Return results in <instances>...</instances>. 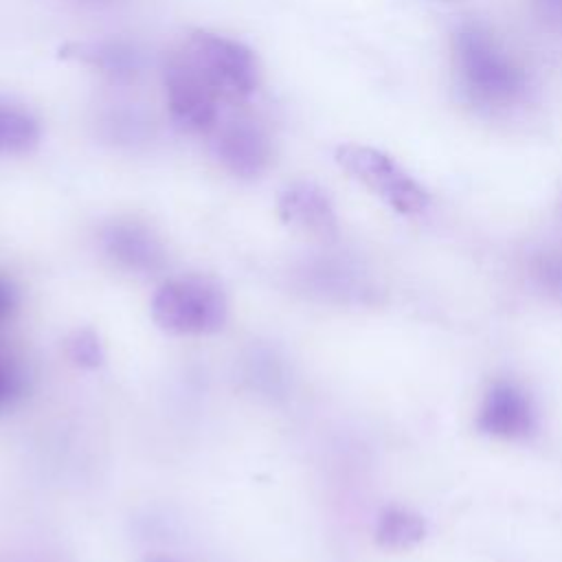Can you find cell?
Returning <instances> with one entry per match:
<instances>
[{"label":"cell","instance_id":"1","mask_svg":"<svg viewBox=\"0 0 562 562\" xmlns=\"http://www.w3.org/2000/svg\"><path fill=\"white\" fill-rule=\"evenodd\" d=\"M457 75L468 99L487 110H507L527 99L529 75L503 42L479 22L454 31Z\"/></svg>","mask_w":562,"mask_h":562},{"label":"cell","instance_id":"2","mask_svg":"<svg viewBox=\"0 0 562 562\" xmlns=\"http://www.w3.org/2000/svg\"><path fill=\"white\" fill-rule=\"evenodd\" d=\"M334 158L342 171L395 213L417 217L430 206L428 191L389 154L360 143H342L336 147Z\"/></svg>","mask_w":562,"mask_h":562},{"label":"cell","instance_id":"3","mask_svg":"<svg viewBox=\"0 0 562 562\" xmlns=\"http://www.w3.org/2000/svg\"><path fill=\"white\" fill-rule=\"evenodd\" d=\"M154 318L173 334L217 331L226 321L220 285L204 277H178L162 283L151 301Z\"/></svg>","mask_w":562,"mask_h":562},{"label":"cell","instance_id":"4","mask_svg":"<svg viewBox=\"0 0 562 562\" xmlns=\"http://www.w3.org/2000/svg\"><path fill=\"white\" fill-rule=\"evenodd\" d=\"M182 48L222 97L248 99L259 88L261 66L244 42L198 29L189 33Z\"/></svg>","mask_w":562,"mask_h":562},{"label":"cell","instance_id":"5","mask_svg":"<svg viewBox=\"0 0 562 562\" xmlns=\"http://www.w3.org/2000/svg\"><path fill=\"white\" fill-rule=\"evenodd\" d=\"M162 86L169 114L180 130L209 134L220 123L222 94L184 48L167 55L162 66Z\"/></svg>","mask_w":562,"mask_h":562},{"label":"cell","instance_id":"6","mask_svg":"<svg viewBox=\"0 0 562 562\" xmlns=\"http://www.w3.org/2000/svg\"><path fill=\"white\" fill-rule=\"evenodd\" d=\"M209 134L213 158L237 178H259L272 162V138L257 121H220Z\"/></svg>","mask_w":562,"mask_h":562},{"label":"cell","instance_id":"7","mask_svg":"<svg viewBox=\"0 0 562 562\" xmlns=\"http://www.w3.org/2000/svg\"><path fill=\"white\" fill-rule=\"evenodd\" d=\"M476 428L496 439H527L536 428L531 397L514 382L492 384L479 408Z\"/></svg>","mask_w":562,"mask_h":562},{"label":"cell","instance_id":"8","mask_svg":"<svg viewBox=\"0 0 562 562\" xmlns=\"http://www.w3.org/2000/svg\"><path fill=\"white\" fill-rule=\"evenodd\" d=\"M61 57L75 59L112 83H130L138 77L143 68L140 50L119 37L108 40H90V42H72L64 46Z\"/></svg>","mask_w":562,"mask_h":562},{"label":"cell","instance_id":"9","mask_svg":"<svg viewBox=\"0 0 562 562\" xmlns=\"http://www.w3.org/2000/svg\"><path fill=\"white\" fill-rule=\"evenodd\" d=\"M283 222L318 237H331L338 231L336 211L329 195L314 182H292L279 195Z\"/></svg>","mask_w":562,"mask_h":562},{"label":"cell","instance_id":"10","mask_svg":"<svg viewBox=\"0 0 562 562\" xmlns=\"http://www.w3.org/2000/svg\"><path fill=\"white\" fill-rule=\"evenodd\" d=\"M103 241L116 259L125 261L132 268H151L156 266V261H160L158 241L147 228L138 224H112L105 231Z\"/></svg>","mask_w":562,"mask_h":562},{"label":"cell","instance_id":"11","mask_svg":"<svg viewBox=\"0 0 562 562\" xmlns=\"http://www.w3.org/2000/svg\"><path fill=\"white\" fill-rule=\"evenodd\" d=\"M42 136L37 116L24 105L0 101V156L31 151Z\"/></svg>","mask_w":562,"mask_h":562},{"label":"cell","instance_id":"12","mask_svg":"<svg viewBox=\"0 0 562 562\" xmlns=\"http://www.w3.org/2000/svg\"><path fill=\"white\" fill-rule=\"evenodd\" d=\"M426 538V522L406 507H386L375 525V540L384 549H413Z\"/></svg>","mask_w":562,"mask_h":562},{"label":"cell","instance_id":"13","mask_svg":"<svg viewBox=\"0 0 562 562\" xmlns=\"http://www.w3.org/2000/svg\"><path fill=\"white\" fill-rule=\"evenodd\" d=\"M536 277L547 292L558 296L562 301V255L560 252H547L538 257L536 261Z\"/></svg>","mask_w":562,"mask_h":562},{"label":"cell","instance_id":"14","mask_svg":"<svg viewBox=\"0 0 562 562\" xmlns=\"http://www.w3.org/2000/svg\"><path fill=\"white\" fill-rule=\"evenodd\" d=\"M531 4L549 29L562 33V0H531Z\"/></svg>","mask_w":562,"mask_h":562},{"label":"cell","instance_id":"15","mask_svg":"<svg viewBox=\"0 0 562 562\" xmlns=\"http://www.w3.org/2000/svg\"><path fill=\"white\" fill-rule=\"evenodd\" d=\"M75 347H77L75 358H77L81 364H99L101 351H99V342H97L94 338L83 340V336H79L77 342H75Z\"/></svg>","mask_w":562,"mask_h":562},{"label":"cell","instance_id":"16","mask_svg":"<svg viewBox=\"0 0 562 562\" xmlns=\"http://www.w3.org/2000/svg\"><path fill=\"white\" fill-rule=\"evenodd\" d=\"M13 305H15L13 288L4 279H0V318H4L13 310Z\"/></svg>","mask_w":562,"mask_h":562},{"label":"cell","instance_id":"17","mask_svg":"<svg viewBox=\"0 0 562 562\" xmlns=\"http://www.w3.org/2000/svg\"><path fill=\"white\" fill-rule=\"evenodd\" d=\"M13 389H15V378L9 371L0 369V400L9 397V393H13Z\"/></svg>","mask_w":562,"mask_h":562},{"label":"cell","instance_id":"18","mask_svg":"<svg viewBox=\"0 0 562 562\" xmlns=\"http://www.w3.org/2000/svg\"><path fill=\"white\" fill-rule=\"evenodd\" d=\"M77 2L90 4V7H101V4H110V2H114V0H77Z\"/></svg>","mask_w":562,"mask_h":562}]
</instances>
